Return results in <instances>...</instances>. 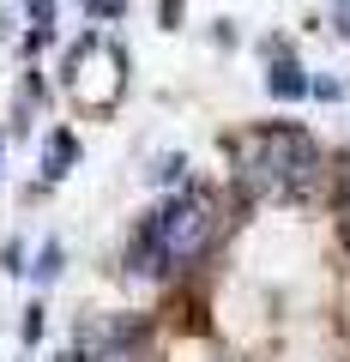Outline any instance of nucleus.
<instances>
[{"label":"nucleus","instance_id":"nucleus-1","mask_svg":"<svg viewBox=\"0 0 350 362\" xmlns=\"http://www.w3.org/2000/svg\"><path fill=\"white\" fill-rule=\"evenodd\" d=\"M320 181V151L296 127H259L235 139V187L247 199L266 194H308Z\"/></svg>","mask_w":350,"mask_h":362},{"label":"nucleus","instance_id":"nucleus-2","mask_svg":"<svg viewBox=\"0 0 350 362\" xmlns=\"http://www.w3.org/2000/svg\"><path fill=\"white\" fill-rule=\"evenodd\" d=\"M145 230L163 242L169 266H187V259H199L206 242H211V206L206 199H169V206H157L151 218H145Z\"/></svg>","mask_w":350,"mask_h":362},{"label":"nucleus","instance_id":"nucleus-3","mask_svg":"<svg viewBox=\"0 0 350 362\" xmlns=\"http://www.w3.org/2000/svg\"><path fill=\"white\" fill-rule=\"evenodd\" d=\"M78 362H151V356H145V344L127 338V332H97V338H85V356Z\"/></svg>","mask_w":350,"mask_h":362},{"label":"nucleus","instance_id":"nucleus-4","mask_svg":"<svg viewBox=\"0 0 350 362\" xmlns=\"http://www.w3.org/2000/svg\"><path fill=\"white\" fill-rule=\"evenodd\" d=\"M266 90H272V97H284V103H296V97H308V90H314V78H302V66L290 61V54H278L272 73H266Z\"/></svg>","mask_w":350,"mask_h":362},{"label":"nucleus","instance_id":"nucleus-5","mask_svg":"<svg viewBox=\"0 0 350 362\" xmlns=\"http://www.w3.org/2000/svg\"><path fill=\"white\" fill-rule=\"evenodd\" d=\"M73 163H78V139H73L66 127H54L49 145H42V181H61Z\"/></svg>","mask_w":350,"mask_h":362},{"label":"nucleus","instance_id":"nucleus-6","mask_svg":"<svg viewBox=\"0 0 350 362\" xmlns=\"http://www.w3.org/2000/svg\"><path fill=\"white\" fill-rule=\"evenodd\" d=\"M30 278H37V284H54V278H61V242H42V254H37V266H30Z\"/></svg>","mask_w":350,"mask_h":362},{"label":"nucleus","instance_id":"nucleus-7","mask_svg":"<svg viewBox=\"0 0 350 362\" xmlns=\"http://www.w3.org/2000/svg\"><path fill=\"white\" fill-rule=\"evenodd\" d=\"M18 332H25V344H37V338H42V308H37V302L25 308V320H18Z\"/></svg>","mask_w":350,"mask_h":362},{"label":"nucleus","instance_id":"nucleus-8","mask_svg":"<svg viewBox=\"0 0 350 362\" xmlns=\"http://www.w3.org/2000/svg\"><path fill=\"white\" fill-rule=\"evenodd\" d=\"M25 13L30 25H54V0H25Z\"/></svg>","mask_w":350,"mask_h":362},{"label":"nucleus","instance_id":"nucleus-9","mask_svg":"<svg viewBox=\"0 0 350 362\" xmlns=\"http://www.w3.org/2000/svg\"><path fill=\"white\" fill-rule=\"evenodd\" d=\"M338 211H344V223H350V163L338 169Z\"/></svg>","mask_w":350,"mask_h":362},{"label":"nucleus","instance_id":"nucleus-10","mask_svg":"<svg viewBox=\"0 0 350 362\" xmlns=\"http://www.w3.org/2000/svg\"><path fill=\"white\" fill-rule=\"evenodd\" d=\"M332 25H338V37H350V0H338V6H332Z\"/></svg>","mask_w":350,"mask_h":362}]
</instances>
